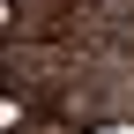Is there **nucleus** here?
<instances>
[{
  "instance_id": "1",
  "label": "nucleus",
  "mask_w": 134,
  "mask_h": 134,
  "mask_svg": "<svg viewBox=\"0 0 134 134\" xmlns=\"http://www.w3.org/2000/svg\"><path fill=\"white\" fill-rule=\"evenodd\" d=\"M112 134H134V127H112Z\"/></svg>"
}]
</instances>
